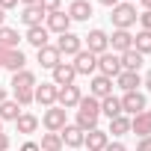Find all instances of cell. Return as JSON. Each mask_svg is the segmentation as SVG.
<instances>
[{"label":"cell","mask_w":151,"mask_h":151,"mask_svg":"<svg viewBox=\"0 0 151 151\" xmlns=\"http://www.w3.org/2000/svg\"><path fill=\"white\" fill-rule=\"evenodd\" d=\"M68 18L71 21H89L92 18V3H89V0H71Z\"/></svg>","instance_id":"cell-18"},{"label":"cell","mask_w":151,"mask_h":151,"mask_svg":"<svg viewBox=\"0 0 151 151\" xmlns=\"http://www.w3.org/2000/svg\"><path fill=\"white\" fill-rule=\"evenodd\" d=\"M80 98H83V92H80V86H59L56 89V107H62V110H71V107H77L80 104Z\"/></svg>","instance_id":"cell-5"},{"label":"cell","mask_w":151,"mask_h":151,"mask_svg":"<svg viewBox=\"0 0 151 151\" xmlns=\"http://www.w3.org/2000/svg\"><path fill=\"white\" fill-rule=\"evenodd\" d=\"M130 130L139 133V136H151V116H148V110L130 119Z\"/></svg>","instance_id":"cell-24"},{"label":"cell","mask_w":151,"mask_h":151,"mask_svg":"<svg viewBox=\"0 0 151 151\" xmlns=\"http://www.w3.org/2000/svg\"><path fill=\"white\" fill-rule=\"evenodd\" d=\"M142 6H145V9H151V0H142Z\"/></svg>","instance_id":"cell-46"},{"label":"cell","mask_w":151,"mask_h":151,"mask_svg":"<svg viewBox=\"0 0 151 151\" xmlns=\"http://www.w3.org/2000/svg\"><path fill=\"white\" fill-rule=\"evenodd\" d=\"M18 30L12 27H0V47H18Z\"/></svg>","instance_id":"cell-31"},{"label":"cell","mask_w":151,"mask_h":151,"mask_svg":"<svg viewBox=\"0 0 151 151\" xmlns=\"http://www.w3.org/2000/svg\"><path fill=\"white\" fill-rule=\"evenodd\" d=\"M39 3L45 6V12H56V9L62 6V0H39Z\"/></svg>","instance_id":"cell-34"},{"label":"cell","mask_w":151,"mask_h":151,"mask_svg":"<svg viewBox=\"0 0 151 151\" xmlns=\"http://www.w3.org/2000/svg\"><path fill=\"white\" fill-rule=\"evenodd\" d=\"M74 77H77V71H74L71 62H59V65L53 68V86H71Z\"/></svg>","instance_id":"cell-14"},{"label":"cell","mask_w":151,"mask_h":151,"mask_svg":"<svg viewBox=\"0 0 151 151\" xmlns=\"http://www.w3.org/2000/svg\"><path fill=\"white\" fill-rule=\"evenodd\" d=\"M15 127H18V133H36L39 119H36L33 113H21V116L15 119Z\"/></svg>","instance_id":"cell-25"},{"label":"cell","mask_w":151,"mask_h":151,"mask_svg":"<svg viewBox=\"0 0 151 151\" xmlns=\"http://www.w3.org/2000/svg\"><path fill=\"white\" fill-rule=\"evenodd\" d=\"M53 47H56L62 56H74V53H80V50H83V39H80V36H74V33L68 30V33H62V36L56 39Z\"/></svg>","instance_id":"cell-6"},{"label":"cell","mask_w":151,"mask_h":151,"mask_svg":"<svg viewBox=\"0 0 151 151\" xmlns=\"http://www.w3.org/2000/svg\"><path fill=\"white\" fill-rule=\"evenodd\" d=\"M3 18H6V12H3V9H0V27H3Z\"/></svg>","instance_id":"cell-45"},{"label":"cell","mask_w":151,"mask_h":151,"mask_svg":"<svg viewBox=\"0 0 151 151\" xmlns=\"http://www.w3.org/2000/svg\"><path fill=\"white\" fill-rule=\"evenodd\" d=\"M142 83H145V89H148V92H151V71H148V74H145V80H142Z\"/></svg>","instance_id":"cell-42"},{"label":"cell","mask_w":151,"mask_h":151,"mask_svg":"<svg viewBox=\"0 0 151 151\" xmlns=\"http://www.w3.org/2000/svg\"><path fill=\"white\" fill-rule=\"evenodd\" d=\"M136 151H151V136H142L139 145H136Z\"/></svg>","instance_id":"cell-36"},{"label":"cell","mask_w":151,"mask_h":151,"mask_svg":"<svg viewBox=\"0 0 151 151\" xmlns=\"http://www.w3.org/2000/svg\"><path fill=\"white\" fill-rule=\"evenodd\" d=\"M0 151H9V133L0 130Z\"/></svg>","instance_id":"cell-38"},{"label":"cell","mask_w":151,"mask_h":151,"mask_svg":"<svg viewBox=\"0 0 151 151\" xmlns=\"http://www.w3.org/2000/svg\"><path fill=\"white\" fill-rule=\"evenodd\" d=\"M68 27H71V18H68V12H62V9H56V12H47V18H45V30H47V33H56V36H62V33H68Z\"/></svg>","instance_id":"cell-8"},{"label":"cell","mask_w":151,"mask_h":151,"mask_svg":"<svg viewBox=\"0 0 151 151\" xmlns=\"http://www.w3.org/2000/svg\"><path fill=\"white\" fill-rule=\"evenodd\" d=\"M56 89H59V86H53V83H42V86H36V89H33L36 104H42V107H53V104H56Z\"/></svg>","instance_id":"cell-15"},{"label":"cell","mask_w":151,"mask_h":151,"mask_svg":"<svg viewBox=\"0 0 151 151\" xmlns=\"http://www.w3.org/2000/svg\"><path fill=\"white\" fill-rule=\"evenodd\" d=\"M101 113H104L107 119H116V116H124V113H122V104H119V98H113V95L101 101Z\"/></svg>","instance_id":"cell-29"},{"label":"cell","mask_w":151,"mask_h":151,"mask_svg":"<svg viewBox=\"0 0 151 151\" xmlns=\"http://www.w3.org/2000/svg\"><path fill=\"white\" fill-rule=\"evenodd\" d=\"M86 50L95 53V56L107 53V50H110V36H107L104 30H92V33L86 36Z\"/></svg>","instance_id":"cell-9"},{"label":"cell","mask_w":151,"mask_h":151,"mask_svg":"<svg viewBox=\"0 0 151 151\" xmlns=\"http://www.w3.org/2000/svg\"><path fill=\"white\" fill-rule=\"evenodd\" d=\"M18 3H21V0H0V9H3V12H6V9H15Z\"/></svg>","instance_id":"cell-37"},{"label":"cell","mask_w":151,"mask_h":151,"mask_svg":"<svg viewBox=\"0 0 151 151\" xmlns=\"http://www.w3.org/2000/svg\"><path fill=\"white\" fill-rule=\"evenodd\" d=\"M21 3H24V6H33V3H39V0H21Z\"/></svg>","instance_id":"cell-44"},{"label":"cell","mask_w":151,"mask_h":151,"mask_svg":"<svg viewBox=\"0 0 151 151\" xmlns=\"http://www.w3.org/2000/svg\"><path fill=\"white\" fill-rule=\"evenodd\" d=\"M116 86H119V89H124V92H136V86H142L139 71H122L119 77H116Z\"/></svg>","instance_id":"cell-19"},{"label":"cell","mask_w":151,"mask_h":151,"mask_svg":"<svg viewBox=\"0 0 151 151\" xmlns=\"http://www.w3.org/2000/svg\"><path fill=\"white\" fill-rule=\"evenodd\" d=\"M89 95H92V98H98V101L110 98V95H113V80H110V77H104V74H95L92 83H89Z\"/></svg>","instance_id":"cell-11"},{"label":"cell","mask_w":151,"mask_h":151,"mask_svg":"<svg viewBox=\"0 0 151 151\" xmlns=\"http://www.w3.org/2000/svg\"><path fill=\"white\" fill-rule=\"evenodd\" d=\"M15 101H18V107H30L36 98H33V89H18L15 92Z\"/></svg>","instance_id":"cell-33"},{"label":"cell","mask_w":151,"mask_h":151,"mask_svg":"<svg viewBox=\"0 0 151 151\" xmlns=\"http://www.w3.org/2000/svg\"><path fill=\"white\" fill-rule=\"evenodd\" d=\"M110 18H113V27L116 30H130L139 15H136V6L133 3H124V0H122L119 6H113V15Z\"/></svg>","instance_id":"cell-1"},{"label":"cell","mask_w":151,"mask_h":151,"mask_svg":"<svg viewBox=\"0 0 151 151\" xmlns=\"http://www.w3.org/2000/svg\"><path fill=\"white\" fill-rule=\"evenodd\" d=\"M136 21L142 24V30H151V9H145V12H142V15H139Z\"/></svg>","instance_id":"cell-35"},{"label":"cell","mask_w":151,"mask_h":151,"mask_svg":"<svg viewBox=\"0 0 151 151\" xmlns=\"http://www.w3.org/2000/svg\"><path fill=\"white\" fill-rule=\"evenodd\" d=\"M124 3H133V0H124Z\"/></svg>","instance_id":"cell-48"},{"label":"cell","mask_w":151,"mask_h":151,"mask_svg":"<svg viewBox=\"0 0 151 151\" xmlns=\"http://www.w3.org/2000/svg\"><path fill=\"white\" fill-rule=\"evenodd\" d=\"M42 124L47 127V133H59V130L68 124L65 110H62V107H56V104H53V107H47V110H45V116H42Z\"/></svg>","instance_id":"cell-4"},{"label":"cell","mask_w":151,"mask_h":151,"mask_svg":"<svg viewBox=\"0 0 151 151\" xmlns=\"http://www.w3.org/2000/svg\"><path fill=\"white\" fill-rule=\"evenodd\" d=\"M21 116V107H18V101H3V104H0V122H15Z\"/></svg>","instance_id":"cell-27"},{"label":"cell","mask_w":151,"mask_h":151,"mask_svg":"<svg viewBox=\"0 0 151 151\" xmlns=\"http://www.w3.org/2000/svg\"><path fill=\"white\" fill-rule=\"evenodd\" d=\"M3 101H6V89H3V86H0V104H3Z\"/></svg>","instance_id":"cell-43"},{"label":"cell","mask_w":151,"mask_h":151,"mask_svg":"<svg viewBox=\"0 0 151 151\" xmlns=\"http://www.w3.org/2000/svg\"><path fill=\"white\" fill-rule=\"evenodd\" d=\"M47 36H50V33H47L45 27H30V30H27V42H30V45H33L36 50L47 45Z\"/></svg>","instance_id":"cell-26"},{"label":"cell","mask_w":151,"mask_h":151,"mask_svg":"<svg viewBox=\"0 0 151 151\" xmlns=\"http://www.w3.org/2000/svg\"><path fill=\"white\" fill-rule=\"evenodd\" d=\"M107 133H113V136H124V133H130V119L127 116H116V119H110V130Z\"/></svg>","instance_id":"cell-28"},{"label":"cell","mask_w":151,"mask_h":151,"mask_svg":"<svg viewBox=\"0 0 151 151\" xmlns=\"http://www.w3.org/2000/svg\"><path fill=\"white\" fill-rule=\"evenodd\" d=\"M98 3H104V6H110V9H113V6H119V3H122V0H98Z\"/></svg>","instance_id":"cell-41"},{"label":"cell","mask_w":151,"mask_h":151,"mask_svg":"<svg viewBox=\"0 0 151 151\" xmlns=\"http://www.w3.org/2000/svg\"><path fill=\"white\" fill-rule=\"evenodd\" d=\"M104 151H127V148H124L122 142H107V148H104Z\"/></svg>","instance_id":"cell-39"},{"label":"cell","mask_w":151,"mask_h":151,"mask_svg":"<svg viewBox=\"0 0 151 151\" xmlns=\"http://www.w3.org/2000/svg\"><path fill=\"white\" fill-rule=\"evenodd\" d=\"M36 59H39V65H42V68H50V71H53V68L62 62V53H59L53 45H45V47H39V50H36Z\"/></svg>","instance_id":"cell-12"},{"label":"cell","mask_w":151,"mask_h":151,"mask_svg":"<svg viewBox=\"0 0 151 151\" xmlns=\"http://www.w3.org/2000/svg\"><path fill=\"white\" fill-rule=\"evenodd\" d=\"M24 65H27L24 50H18V47H0V68H9L15 74V71H24Z\"/></svg>","instance_id":"cell-2"},{"label":"cell","mask_w":151,"mask_h":151,"mask_svg":"<svg viewBox=\"0 0 151 151\" xmlns=\"http://www.w3.org/2000/svg\"><path fill=\"white\" fill-rule=\"evenodd\" d=\"M110 47H113V53H124V50H130V47H133V36H130V30H116V33L110 36Z\"/></svg>","instance_id":"cell-17"},{"label":"cell","mask_w":151,"mask_h":151,"mask_svg":"<svg viewBox=\"0 0 151 151\" xmlns=\"http://www.w3.org/2000/svg\"><path fill=\"white\" fill-rule=\"evenodd\" d=\"M133 50H139L142 56L151 53V30H142V33L133 36Z\"/></svg>","instance_id":"cell-30"},{"label":"cell","mask_w":151,"mask_h":151,"mask_svg":"<svg viewBox=\"0 0 151 151\" xmlns=\"http://www.w3.org/2000/svg\"><path fill=\"white\" fill-rule=\"evenodd\" d=\"M59 136H62V145H68V148H80L83 139H86V133H83L77 124H65V127L59 130Z\"/></svg>","instance_id":"cell-16"},{"label":"cell","mask_w":151,"mask_h":151,"mask_svg":"<svg viewBox=\"0 0 151 151\" xmlns=\"http://www.w3.org/2000/svg\"><path fill=\"white\" fill-rule=\"evenodd\" d=\"M74 71L77 74H95L98 71V56L89 53V50H80V53H74Z\"/></svg>","instance_id":"cell-10"},{"label":"cell","mask_w":151,"mask_h":151,"mask_svg":"<svg viewBox=\"0 0 151 151\" xmlns=\"http://www.w3.org/2000/svg\"><path fill=\"white\" fill-rule=\"evenodd\" d=\"M0 130H3V122H0Z\"/></svg>","instance_id":"cell-47"},{"label":"cell","mask_w":151,"mask_h":151,"mask_svg":"<svg viewBox=\"0 0 151 151\" xmlns=\"http://www.w3.org/2000/svg\"><path fill=\"white\" fill-rule=\"evenodd\" d=\"M148 116H151V110H148Z\"/></svg>","instance_id":"cell-49"},{"label":"cell","mask_w":151,"mask_h":151,"mask_svg":"<svg viewBox=\"0 0 151 151\" xmlns=\"http://www.w3.org/2000/svg\"><path fill=\"white\" fill-rule=\"evenodd\" d=\"M119 104H122V113H130V116H139V113L148 110V101H145V95L139 89L136 92H124V98H119Z\"/></svg>","instance_id":"cell-3"},{"label":"cell","mask_w":151,"mask_h":151,"mask_svg":"<svg viewBox=\"0 0 151 151\" xmlns=\"http://www.w3.org/2000/svg\"><path fill=\"white\" fill-rule=\"evenodd\" d=\"M47 18V12H45V6L42 3H33V6H24V12H21V21L27 24V30L30 27H42V21Z\"/></svg>","instance_id":"cell-13"},{"label":"cell","mask_w":151,"mask_h":151,"mask_svg":"<svg viewBox=\"0 0 151 151\" xmlns=\"http://www.w3.org/2000/svg\"><path fill=\"white\" fill-rule=\"evenodd\" d=\"M18 89H36V74L33 71H15L12 74V92H18Z\"/></svg>","instance_id":"cell-21"},{"label":"cell","mask_w":151,"mask_h":151,"mask_svg":"<svg viewBox=\"0 0 151 151\" xmlns=\"http://www.w3.org/2000/svg\"><path fill=\"white\" fill-rule=\"evenodd\" d=\"M107 130H101V127H95V130H89L86 133V139H83V145H89V151H104L107 148Z\"/></svg>","instance_id":"cell-20"},{"label":"cell","mask_w":151,"mask_h":151,"mask_svg":"<svg viewBox=\"0 0 151 151\" xmlns=\"http://www.w3.org/2000/svg\"><path fill=\"white\" fill-rule=\"evenodd\" d=\"M77 113L80 116H89V119H98L101 116V101L98 98H80V104H77Z\"/></svg>","instance_id":"cell-23"},{"label":"cell","mask_w":151,"mask_h":151,"mask_svg":"<svg viewBox=\"0 0 151 151\" xmlns=\"http://www.w3.org/2000/svg\"><path fill=\"white\" fill-rule=\"evenodd\" d=\"M98 71L104 74V77H119L122 74V59H119V53H113V50H107V53H101L98 56Z\"/></svg>","instance_id":"cell-7"},{"label":"cell","mask_w":151,"mask_h":151,"mask_svg":"<svg viewBox=\"0 0 151 151\" xmlns=\"http://www.w3.org/2000/svg\"><path fill=\"white\" fill-rule=\"evenodd\" d=\"M39 148H42V151H62V136H59V133H45Z\"/></svg>","instance_id":"cell-32"},{"label":"cell","mask_w":151,"mask_h":151,"mask_svg":"<svg viewBox=\"0 0 151 151\" xmlns=\"http://www.w3.org/2000/svg\"><path fill=\"white\" fill-rule=\"evenodd\" d=\"M21 151H42V148H39V142H24Z\"/></svg>","instance_id":"cell-40"},{"label":"cell","mask_w":151,"mask_h":151,"mask_svg":"<svg viewBox=\"0 0 151 151\" xmlns=\"http://www.w3.org/2000/svg\"><path fill=\"white\" fill-rule=\"evenodd\" d=\"M119 59H122V71H139V68H142V62H145V59H142V53H139V50H133V47H130V50H124Z\"/></svg>","instance_id":"cell-22"}]
</instances>
